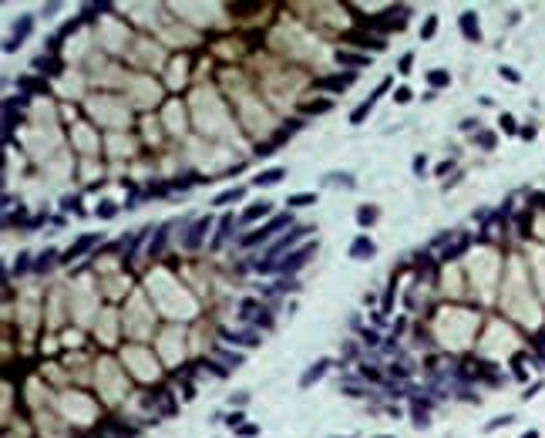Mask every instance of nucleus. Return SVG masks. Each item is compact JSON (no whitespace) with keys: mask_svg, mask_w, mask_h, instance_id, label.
Instances as JSON below:
<instances>
[{"mask_svg":"<svg viewBox=\"0 0 545 438\" xmlns=\"http://www.w3.org/2000/svg\"><path fill=\"white\" fill-rule=\"evenodd\" d=\"M313 202H317V192H293V196H290V206H293V209L313 206Z\"/></svg>","mask_w":545,"mask_h":438,"instance_id":"19","label":"nucleus"},{"mask_svg":"<svg viewBox=\"0 0 545 438\" xmlns=\"http://www.w3.org/2000/svg\"><path fill=\"white\" fill-rule=\"evenodd\" d=\"M387 88H391V81H380V88H377L374 95L367 98L363 105H357V108H354V115H350V121H354V125H360V121H363L367 115L374 112V105H377V101H380V98H384V91H387Z\"/></svg>","mask_w":545,"mask_h":438,"instance_id":"4","label":"nucleus"},{"mask_svg":"<svg viewBox=\"0 0 545 438\" xmlns=\"http://www.w3.org/2000/svg\"><path fill=\"white\" fill-rule=\"evenodd\" d=\"M239 435H243V438H256V435H259V428H256V425H243V428H239Z\"/></svg>","mask_w":545,"mask_h":438,"instance_id":"37","label":"nucleus"},{"mask_svg":"<svg viewBox=\"0 0 545 438\" xmlns=\"http://www.w3.org/2000/svg\"><path fill=\"white\" fill-rule=\"evenodd\" d=\"M17 88L31 91V95H40V91H47V81H40L34 75H24V78H17Z\"/></svg>","mask_w":545,"mask_h":438,"instance_id":"13","label":"nucleus"},{"mask_svg":"<svg viewBox=\"0 0 545 438\" xmlns=\"http://www.w3.org/2000/svg\"><path fill=\"white\" fill-rule=\"evenodd\" d=\"M114 212H118L114 209V202H101V206H98V216H101V219H111Z\"/></svg>","mask_w":545,"mask_h":438,"instance_id":"32","label":"nucleus"},{"mask_svg":"<svg viewBox=\"0 0 545 438\" xmlns=\"http://www.w3.org/2000/svg\"><path fill=\"white\" fill-rule=\"evenodd\" d=\"M327 371H330V358H320L317 364H310V367L300 374V388H303V391H306V388H313V384H317Z\"/></svg>","mask_w":545,"mask_h":438,"instance_id":"5","label":"nucleus"},{"mask_svg":"<svg viewBox=\"0 0 545 438\" xmlns=\"http://www.w3.org/2000/svg\"><path fill=\"white\" fill-rule=\"evenodd\" d=\"M350 84H354V75H333V78L317 81V88H323V91H343V88H350Z\"/></svg>","mask_w":545,"mask_h":438,"instance_id":"10","label":"nucleus"},{"mask_svg":"<svg viewBox=\"0 0 545 438\" xmlns=\"http://www.w3.org/2000/svg\"><path fill=\"white\" fill-rule=\"evenodd\" d=\"M94 243H98V233H84V236H77V239H74V246L64 253V260L71 263V260H77V256H84V253H88V249H91Z\"/></svg>","mask_w":545,"mask_h":438,"instance_id":"6","label":"nucleus"},{"mask_svg":"<svg viewBox=\"0 0 545 438\" xmlns=\"http://www.w3.org/2000/svg\"><path fill=\"white\" fill-rule=\"evenodd\" d=\"M411 61H414L411 54H404V57H400V64H397V68H400V71H404V75H407V71H411Z\"/></svg>","mask_w":545,"mask_h":438,"instance_id":"40","label":"nucleus"},{"mask_svg":"<svg viewBox=\"0 0 545 438\" xmlns=\"http://www.w3.org/2000/svg\"><path fill=\"white\" fill-rule=\"evenodd\" d=\"M209 226H212V223H209V216H206V219H199V223L192 226V233L185 236V246H188V249H195V246H199V243H202V236L209 233Z\"/></svg>","mask_w":545,"mask_h":438,"instance_id":"12","label":"nucleus"},{"mask_svg":"<svg viewBox=\"0 0 545 438\" xmlns=\"http://www.w3.org/2000/svg\"><path fill=\"white\" fill-rule=\"evenodd\" d=\"M259 314H263V310H259L256 300H243V304H239V317H243V320H256Z\"/></svg>","mask_w":545,"mask_h":438,"instance_id":"23","label":"nucleus"},{"mask_svg":"<svg viewBox=\"0 0 545 438\" xmlns=\"http://www.w3.org/2000/svg\"><path fill=\"white\" fill-rule=\"evenodd\" d=\"M313 253H317V243H306V246H300V249H293L286 260H280V273L283 277H290V273H296V270H303L310 260H313Z\"/></svg>","mask_w":545,"mask_h":438,"instance_id":"2","label":"nucleus"},{"mask_svg":"<svg viewBox=\"0 0 545 438\" xmlns=\"http://www.w3.org/2000/svg\"><path fill=\"white\" fill-rule=\"evenodd\" d=\"M511 421H515V415H502V418L488 421V425H485V432H495V428H505V425H511Z\"/></svg>","mask_w":545,"mask_h":438,"instance_id":"30","label":"nucleus"},{"mask_svg":"<svg viewBox=\"0 0 545 438\" xmlns=\"http://www.w3.org/2000/svg\"><path fill=\"white\" fill-rule=\"evenodd\" d=\"M374 253H377V246H374L370 236H357V239L350 243V256H354V260H370Z\"/></svg>","mask_w":545,"mask_h":438,"instance_id":"9","label":"nucleus"},{"mask_svg":"<svg viewBox=\"0 0 545 438\" xmlns=\"http://www.w3.org/2000/svg\"><path fill=\"white\" fill-rule=\"evenodd\" d=\"M478 145H481V149H495V135H491V132H481V135H478Z\"/></svg>","mask_w":545,"mask_h":438,"instance_id":"33","label":"nucleus"},{"mask_svg":"<svg viewBox=\"0 0 545 438\" xmlns=\"http://www.w3.org/2000/svg\"><path fill=\"white\" fill-rule=\"evenodd\" d=\"M434 31H437V17L431 14V17L421 24V40H431V38H434Z\"/></svg>","mask_w":545,"mask_h":438,"instance_id":"27","label":"nucleus"},{"mask_svg":"<svg viewBox=\"0 0 545 438\" xmlns=\"http://www.w3.org/2000/svg\"><path fill=\"white\" fill-rule=\"evenodd\" d=\"M27 263H31V260H27V253H20V256H17V263H14V277H20V273L27 270Z\"/></svg>","mask_w":545,"mask_h":438,"instance_id":"34","label":"nucleus"},{"mask_svg":"<svg viewBox=\"0 0 545 438\" xmlns=\"http://www.w3.org/2000/svg\"><path fill=\"white\" fill-rule=\"evenodd\" d=\"M236 229V219L232 216H222V223H219V233H216V239H212V246H222V239H226L229 233Z\"/></svg>","mask_w":545,"mask_h":438,"instance_id":"17","label":"nucleus"},{"mask_svg":"<svg viewBox=\"0 0 545 438\" xmlns=\"http://www.w3.org/2000/svg\"><path fill=\"white\" fill-rule=\"evenodd\" d=\"M394 98H397V101H400V105H407V101H411L414 95H411V88H407V84H400V88H397V91H394Z\"/></svg>","mask_w":545,"mask_h":438,"instance_id":"31","label":"nucleus"},{"mask_svg":"<svg viewBox=\"0 0 545 438\" xmlns=\"http://www.w3.org/2000/svg\"><path fill=\"white\" fill-rule=\"evenodd\" d=\"M337 64H347V68H370V54H354V51H337Z\"/></svg>","mask_w":545,"mask_h":438,"instance_id":"11","label":"nucleus"},{"mask_svg":"<svg viewBox=\"0 0 545 438\" xmlns=\"http://www.w3.org/2000/svg\"><path fill=\"white\" fill-rule=\"evenodd\" d=\"M57 10H61V7H57V3H47V7H44V17H54Z\"/></svg>","mask_w":545,"mask_h":438,"instance_id":"43","label":"nucleus"},{"mask_svg":"<svg viewBox=\"0 0 545 438\" xmlns=\"http://www.w3.org/2000/svg\"><path fill=\"white\" fill-rule=\"evenodd\" d=\"M522 438H539V432H535V428H528V432H525Z\"/></svg>","mask_w":545,"mask_h":438,"instance_id":"45","label":"nucleus"},{"mask_svg":"<svg viewBox=\"0 0 545 438\" xmlns=\"http://www.w3.org/2000/svg\"><path fill=\"white\" fill-rule=\"evenodd\" d=\"M434 172H437V175H448V172H451V162H441V165H437Z\"/></svg>","mask_w":545,"mask_h":438,"instance_id":"44","label":"nucleus"},{"mask_svg":"<svg viewBox=\"0 0 545 438\" xmlns=\"http://www.w3.org/2000/svg\"><path fill=\"white\" fill-rule=\"evenodd\" d=\"M31 31H34V17H31V14H20L17 24H14V31H10V40L3 44V51H7V54H10V51H17L20 44L31 38Z\"/></svg>","mask_w":545,"mask_h":438,"instance_id":"3","label":"nucleus"},{"mask_svg":"<svg viewBox=\"0 0 545 438\" xmlns=\"http://www.w3.org/2000/svg\"><path fill=\"white\" fill-rule=\"evenodd\" d=\"M216 358H219V361H226V367H239V364L246 361V358L239 354V351H222V347L216 351Z\"/></svg>","mask_w":545,"mask_h":438,"instance_id":"21","label":"nucleus"},{"mask_svg":"<svg viewBox=\"0 0 545 438\" xmlns=\"http://www.w3.org/2000/svg\"><path fill=\"white\" fill-rule=\"evenodd\" d=\"M290 226H293V216H290V212H280V216H273V219H269L263 229H256V233H246V236H243V246L266 243L269 236H276V233H283V229H290Z\"/></svg>","mask_w":545,"mask_h":438,"instance_id":"1","label":"nucleus"},{"mask_svg":"<svg viewBox=\"0 0 545 438\" xmlns=\"http://www.w3.org/2000/svg\"><path fill=\"white\" fill-rule=\"evenodd\" d=\"M226 341H229V344H243V347H256V344H259V337H256V334H246V330H236V334L229 330Z\"/></svg>","mask_w":545,"mask_h":438,"instance_id":"16","label":"nucleus"},{"mask_svg":"<svg viewBox=\"0 0 545 438\" xmlns=\"http://www.w3.org/2000/svg\"><path fill=\"white\" fill-rule=\"evenodd\" d=\"M502 132L515 135V118H511V115H502Z\"/></svg>","mask_w":545,"mask_h":438,"instance_id":"36","label":"nucleus"},{"mask_svg":"<svg viewBox=\"0 0 545 438\" xmlns=\"http://www.w3.org/2000/svg\"><path fill=\"white\" fill-rule=\"evenodd\" d=\"M283 179H286V169H283V165H273V169H266V172H256V175H253V186H256V189H259V186H276Z\"/></svg>","mask_w":545,"mask_h":438,"instance_id":"8","label":"nucleus"},{"mask_svg":"<svg viewBox=\"0 0 545 438\" xmlns=\"http://www.w3.org/2000/svg\"><path fill=\"white\" fill-rule=\"evenodd\" d=\"M377 438H394V435H377Z\"/></svg>","mask_w":545,"mask_h":438,"instance_id":"46","label":"nucleus"},{"mask_svg":"<svg viewBox=\"0 0 545 438\" xmlns=\"http://www.w3.org/2000/svg\"><path fill=\"white\" fill-rule=\"evenodd\" d=\"M269 212H273V206H269V202H253V206H249V209H246L243 216H239V223H253V219H259V216H269Z\"/></svg>","mask_w":545,"mask_h":438,"instance_id":"15","label":"nucleus"},{"mask_svg":"<svg viewBox=\"0 0 545 438\" xmlns=\"http://www.w3.org/2000/svg\"><path fill=\"white\" fill-rule=\"evenodd\" d=\"M169 226H172V223H165V226L158 229V236H155V239H151V246H148V253H151V256H155V253H158V249H162V243H165V236H169Z\"/></svg>","mask_w":545,"mask_h":438,"instance_id":"28","label":"nucleus"},{"mask_svg":"<svg viewBox=\"0 0 545 438\" xmlns=\"http://www.w3.org/2000/svg\"><path fill=\"white\" fill-rule=\"evenodd\" d=\"M374 219H377V209H374V206H360V209H357V223H360V226H370Z\"/></svg>","mask_w":545,"mask_h":438,"instance_id":"25","label":"nucleus"},{"mask_svg":"<svg viewBox=\"0 0 545 438\" xmlns=\"http://www.w3.org/2000/svg\"><path fill=\"white\" fill-rule=\"evenodd\" d=\"M280 142H283V135H280V138H273V142H266V145H256V159H266V155H273L276 149H280Z\"/></svg>","mask_w":545,"mask_h":438,"instance_id":"26","label":"nucleus"},{"mask_svg":"<svg viewBox=\"0 0 545 438\" xmlns=\"http://www.w3.org/2000/svg\"><path fill=\"white\" fill-rule=\"evenodd\" d=\"M542 388H545L542 381H539V384H532V388H528V391H525V395H522V398H525V401H528V398H535V395H539V391H542Z\"/></svg>","mask_w":545,"mask_h":438,"instance_id":"38","label":"nucleus"},{"mask_svg":"<svg viewBox=\"0 0 545 438\" xmlns=\"http://www.w3.org/2000/svg\"><path fill=\"white\" fill-rule=\"evenodd\" d=\"M424 169H428V159H424V155H414V175H424Z\"/></svg>","mask_w":545,"mask_h":438,"instance_id":"35","label":"nucleus"},{"mask_svg":"<svg viewBox=\"0 0 545 438\" xmlns=\"http://www.w3.org/2000/svg\"><path fill=\"white\" fill-rule=\"evenodd\" d=\"M34 71H37V75H57L61 64H57L54 57H47V54H37L34 57Z\"/></svg>","mask_w":545,"mask_h":438,"instance_id":"14","label":"nucleus"},{"mask_svg":"<svg viewBox=\"0 0 545 438\" xmlns=\"http://www.w3.org/2000/svg\"><path fill=\"white\" fill-rule=\"evenodd\" d=\"M54 253H57V249H44V253L37 256V273H47V270L54 267V260H57Z\"/></svg>","mask_w":545,"mask_h":438,"instance_id":"24","label":"nucleus"},{"mask_svg":"<svg viewBox=\"0 0 545 438\" xmlns=\"http://www.w3.org/2000/svg\"><path fill=\"white\" fill-rule=\"evenodd\" d=\"M380 337H377V330H363V344H377Z\"/></svg>","mask_w":545,"mask_h":438,"instance_id":"41","label":"nucleus"},{"mask_svg":"<svg viewBox=\"0 0 545 438\" xmlns=\"http://www.w3.org/2000/svg\"><path fill=\"white\" fill-rule=\"evenodd\" d=\"M428 84H431V88H448V84H451V75L441 71V68H434V71H428Z\"/></svg>","mask_w":545,"mask_h":438,"instance_id":"18","label":"nucleus"},{"mask_svg":"<svg viewBox=\"0 0 545 438\" xmlns=\"http://www.w3.org/2000/svg\"><path fill=\"white\" fill-rule=\"evenodd\" d=\"M502 78H508V81H518V71H511V68H502Z\"/></svg>","mask_w":545,"mask_h":438,"instance_id":"42","label":"nucleus"},{"mask_svg":"<svg viewBox=\"0 0 545 438\" xmlns=\"http://www.w3.org/2000/svg\"><path fill=\"white\" fill-rule=\"evenodd\" d=\"M458 27H461V34H465L468 40H481V27H478L474 10H465V14L458 17Z\"/></svg>","mask_w":545,"mask_h":438,"instance_id":"7","label":"nucleus"},{"mask_svg":"<svg viewBox=\"0 0 545 438\" xmlns=\"http://www.w3.org/2000/svg\"><path fill=\"white\" fill-rule=\"evenodd\" d=\"M465 246H468V236H461V239H458V243H454L451 249H444V260H454V256H461V253H465Z\"/></svg>","mask_w":545,"mask_h":438,"instance_id":"29","label":"nucleus"},{"mask_svg":"<svg viewBox=\"0 0 545 438\" xmlns=\"http://www.w3.org/2000/svg\"><path fill=\"white\" fill-rule=\"evenodd\" d=\"M333 105L327 101V98H317V101H306L303 105V115H323V112H330Z\"/></svg>","mask_w":545,"mask_h":438,"instance_id":"20","label":"nucleus"},{"mask_svg":"<svg viewBox=\"0 0 545 438\" xmlns=\"http://www.w3.org/2000/svg\"><path fill=\"white\" fill-rule=\"evenodd\" d=\"M226 425H243V411H232V415H226Z\"/></svg>","mask_w":545,"mask_h":438,"instance_id":"39","label":"nucleus"},{"mask_svg":"<svg viewBox=\"0 0 545 438\" xmlns=\"http://www.w3.org/2000/svg\"><path fill=\"white\" fill-rule=\"evenodd\" d=\"M243 186H236V189H226V192H219L216 196V206H229V202H236V199H243Z\"/></svg>","mask_w":545,"mask_h":438,"instance_id":"22","label":"nucleus"}]
</instances>
